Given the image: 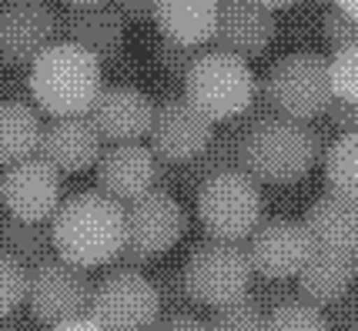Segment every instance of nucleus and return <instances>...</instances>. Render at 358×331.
I'll use <instances>...</instances> for the list:
<instances>
[{
    "mask_svg": "<svg viewBox=\"0 0 358 331\" xmlns=\"http://www.w3.org/2000/svg\"><path fill=\"white\" fill-rule=\"evenodd\" d=\"M185 101L194 110H201L211 124L234 121L248 110L258 78L245 57L228 50H204L185 74Z\"/></svg>",
    "mask_w": 358,
    "mask_h": 331,
    "instance_id": "nucleus-4",
    "label": "nucleus"
},
{
    "mask_svg": "<svg viewBox=\"0 0 358 331\" xmlns=\"http://www.w3.org/2000/svg\"><path fill=\"white\" fill-rule=\"evenodd\" d=\"M64 201V174L44 158L17 161L3 174V211L20 221H50Z\"/></svg>",
    "mask_w": 358,
    "mask_h": 331,
    "instance_id": "nucleus-13",
    "label": "nucleus"
},
{
    "mask_svg": "<svg viewBox=\"0 0 358 331\" xmlns=\"http://www.w3.org/2000/svg\"><path fill=\"white\" fill-rule=\"evenodd\" d=\"M325 184L328 191L358 201V134H342L325 151Z\"/></svg>",
    "mask_w": 358,
    "mask_h": 331,
    "instance_id": "nucleus-26",
    "label": "nucleus"
},
{
    "mask_svg": "<svg viewBox=\"0 0 358 331\" xmlns=\"http://www.w3.org/2000/svg\"><path fill=\"white\" fill-rule=\"evenodd\" d=\"M322 3H335V0H322Z\"/></svg>",
    "mask_w": 358,
    "mask_h": 331,
    "instance_id": "nucleus-43",
    "label": "nucleus"
},
{
    "mask_svg": "<svg viewBox=\"0 0 358 331\" xmlns=\"http://www.w3.org/2000/svg\"><path fill=\"white\" fill-rule=\"evenodd\" d=\"M3 174H7V168H0V207H3Z\"/></svg>",
    "mask_w": 358,
    "mask_h": 331,
    "instance_id": "nucleus-42",
    "label": "nucleus"
},
{
    "mask_svg": "<svg viewBox=\"0 0 358 331\" xmlns=\"http://www.w3.org/2000/svg\"><path fill=\"white\" fill-rule=\"evenodd\" d=\"M262 191L248 171L234 168L201 181L198 188V221L211 241H245L262 224Z\"/></svg>",
    "mask_w": 358,
    "mask_h": 331,
    "instance_id": "nucleus-5",
    "label": "nucleus"
},
{
    "mask_svg": "<svg viewBox=\"0 0 358 331\" xmlns=\"http://www.w3.org/2000/svg\"><path fill=\"white\" fill-rule=\"evenodd\" d=\"M91 291L94 284L84 268L64 261V258H47L41 265H34L31 278H27L31 318L50 328V325H61V321L87 315Z\"/></svg>",
    "mask_w": 358,
    "mask_h": 331,
    "instance_id": "nucleus-9",
    "label": "nucleus"
},
{
    "mask_svg": "<svg viewBox=\"0 0 358 331\" xmlns=\"http://www.w3.org/2000/svg\"><path fill=\"white\" fill-rule=\"evenodd\" d=\"M155 24L164 41L204 47L215 37L218 0H157Z\"/></svg>",
    "mask_w": 358,
    "mask_h": 331,
    "instance_id": "nucleus-21",
    "label": "nucleus"
},
{
    "mask_svg": "<svg viewBox=\"0 0 358 331\" xmlns=\"http://www.w3.org/2000/svg\"><path fill=\"white\" fill-rule=\"evenodd\" d=\"M124 218H127L124 248L141 254V258H148V261H155L157 254L171 251L187 231L185 207L178 205L174 194H168V191L151 188L148 194L134 198L124 207Z\"/></svg>",
    "mask_w": 358,
    "mask_h": 331,
    "instance_id": "nucleus-10",
    "label": "nucleus"
},
{
    "mask_svg": "<svg viewBox=\"0 0 358 331\" xmlns=\"http://www.w3.org/2000/svg\"><path fill=\"white\" fill-rule=\"evenodd\" d=\"M101 134L91 124L87 114L78 117H54L41 134V147L37 158H44L50 168H57L61 174H80L101 158Z\"/></svg>",
    "mask_w": 358,
    "mask_h": 331,
    "instance_id": "nucleus-18",
    "label": "nucleus"
},
{
    "mask_svg": "<svg viewBox=\"0 0 358 331\" xmlns=\"http://www.w3.org/2000/svg\"><path fill=\"white\" fill-rule=\"evenodd\" d=\"M155 291H157V301H161V311H185L187 304H194L191 295L185 288V274L181 271H161L155 278Z\"/></svg>",
    "mask_w": 358,
    "mask_h": 331,
    "instance_id": "nucleus-32",
    "label": "nucleus"
},
{
    "mask_svg": "<svg viewBox=\"0 0 358 331\" xmlns=\"http://www.w3.org/2000/svg\"><path fill=\"white\" fill-rule=\"evenodd\" d=\"M208 331H265V315L255 301L241 298L215 308V315L208 318Z\"/></svg>",
    "mask_w": 358,
    "mask_h": 331,
    "instance_id": "nucleus-29",
    "label": "nucleus"
},
{
    "mask_svg": "<svg viewBox=\"0 0 358 331\" xmlns=\"http://www.w3.org/2000/svg\"><path fill=\"white\" fill-rule=\"evenodd\" d=\"M50 241L57 258L78 268L114 265V258L124 251L127 241L124 205H117L101 191L64 198L50 218Z\"/></svg>",
    "mask_w": 358,
    "mask_h": 331,
    "instance_id": "nucleus-1",
    "label": "nucleus"
},
{
    "mask_svg": "<svg viewBox=\"0 0 358 331\" xmlns=\"http://www.w3.org/2000/svg\"><path fill=\"white\" fill-rule=\"evenodd\" d=\"M34 104L50 117L87 114L104 87V67L91 50L71 41H54L31 61L27 78Z\"/></svg>",
    "mask_w": 358,
    "mask_h": 331,
    "instance_id": "nucleus-3",
    "label": "nucleus"
},
{
    "mask_svg": "<svg viewBox=\"0 0 358 331\" xmlns=\"http://www.w3.org/2000/svg\"><path fill=\"white\" fill-rule=\"evenodd\" d=\"M215 134V124L194 110L185 97H164L155 104L151 131H148V147L157 161L168 164H191L201 154Z\"/></svg>",
    "mask_w": 358,
    "mask_h": 331,
    "instance_id": "nucleus-11",
    "label": "nucleus"
},
{
    "mask_svg": "<svg viewBox=\"0 0 358 331\" xmlns=\"http://www.w3.org/2000/svg\"><path fill=\"white\" fill-rule=\"evenodd\" d=\"M265 331H328L325 315L312 301H285L265 318Z\"/></svg>",
    "mask_w": 358,
    "mask_h": 331,
    "instance_id": "nucleus-27",
    "label": "nucleus"
},
{
    "mask_svg": "<svg viewBox=\"0 0 358 331\" xmlns=\"http://www.w3.org/2000/svg\"><path fill=\"white\" fill-rule=\"evenodd\" d=\"M312 251V237L298 221H268L248 235L251 271H258L262 278H295Z\"/></svg>",
    "mask_w": 358,
    "mask_h": 331,
    "instance_id": "nucleus-14",
    "label": "nucleus"
},
{
    "mask_svg": "<svg viewBox=\"0 0 358 331\" xmlns=\"http://www.w3.org/2000/svg\"><path fill=\"white\" fill-rule=\"evenodd\" d=\"M67 7H91V3H104V0H64Z\"/></svg>",
    "mask_w": 358,
    "mask_h": 331,
    "instance_id": "nucleus-40",
    "label": "nucleus"
},
{
    "mask_svg": "<svg viewBox=\"0 0 358 331\" xmlns=\"http://www.w3.org/2000/svg\"><path fill=\"white\" fill-rule=\"evenodd\" d=\"M44 124L27 101H0V168L27 161L41 147Z\"/></svg>",
    "mask_w": 358,
    "mask_h": 331,
    "instance_id": "nucleus-23",
    "label": "nucleus"
},
{
    "mask_svg": "<svg viewBox=\"0 0 358 331\" xmlns=\"http://www.w3.org/2000/svg\"><path fill=\"white\" fill-rule=\"evenodd\" d=\"M124 31L127 20L114 3H91V7H67L61 17V41L80 44L91 50L97 61H114L121 47H124Z\"/></svg>",
    "mask_w": 358,
    "mask_h": 331,
    "instance_id": "nucleus-19",
    "label": "nucleus"
},
{
    "mask_svg": "<svg viewBox=\"0 0 358 331\" xmlns=\"http://www.w3.org/2000/svg\"><path fill=\"white\" fill-rule=\"evenodd\" d=\"M325 151L322 131L271 110L245 127L238 164L262 184H292L312 171V164L325 158Z\"/></svg>",
    "mask_w": 358,
    "mask_h": 331,
    "instance_id": "nucleus-2",
    "label": "nucleus"
},
{
    "mask_svg": "<svg viewBox=\"0 0 358 331\" xmlns=\"http://www.w3.org/2000/svg\"><path fill=\"white\" fill-rule=\"evenodd\" d=\"M355 281L352 274V254L315 248L308 261L298 271V295L312 304H335L338 298L348 295V288Z\"/></svg>",
    "mask_w": 358,
    "mask_h": 331,
    "instance_id": "nucleus-22",
    "label": "nucleus"
},
{
    "mask_svg": "<svg viewBox=\"0 0 358 331\" xmlns=\"http://www.w3.org/2000/svg\"><path fill=\"white\" fill-rule=\"evenodd\" d=\"M275 34V10L262 7L258 0H218V24L211 41H218L221 50L251 61L271 47Z\"/></svg>",
    "mask_w": 358,
    "mask_h": 331,
    "instance_id": "nucleus-16",
    "label": "nucleus"
},
{
    "mask_svg": "<svg viewBox=\"0 0 358 331\" xmlns=\"http://www.w3.org/2000/svg\"><path fill=\"white\" fill-rule=\"evenodd\" d=\"M91 124L97 127L101 141L108 144H134L148 138L151 131V117H155V101L141 94L138 87H101L97 101L87 110Z\"/></svg>",
    "mask_w": 358,
    "mask_h": 331,
    "instance_id": "nucleus-15",
    "label": "nucleus"
},
{
    "mask_svg": "<svg viewBox=\"0 0 358 331\" xmlns=\"http://www.w3.org/2000/svg\"><path fill=\"white\" fill-rule=\"evenodd\" d=\"M328 121L335 131H342V134H358V104L355 101H331L328 104Z\"/></svg>",
    "mask_w": 358,
    "mask_h": 331,
    "instance_id": "nucleus-34",
    "label": "nucleus"
},
{
    "mask_svg": "<svg viewBox=\"0 0 358 331\" xmlns=\"http://www.w3.org/2000/svg\"><path fill=\"white\" fill-rule=\"evenodd\" d=\"M335 7H338V10H345L348 17H355V20H358V0H335Z\"/></svg>",
    "mask_w": 358,
    "mask_h": 331,
    "instance_id": "nucleus-38",
    "label": "nucleus"
},
{
    "mask_svg": "<svg viewBox=\"0 0 358 331\" xmlns=\"http://www.w3.org/2000/svg\"><path fill=\"white\" fill-rule=\"evenodd\" d=\"M27 278H31V271L24 268L17 258L0 251V318L14 315L17 308L27 301Z\"/></svg>",
    "mask_w": 358,
    "mask_h": 331,
    "instance_id": "nucleus-30",
    "label": "nucleus"
},
{
    "mask_svg": "<svg viewBox=\"0 0 358 331\" xmlns=\"http://www.w3.org/2000/svg\"><path fill=\"white\" fill-rule=\"evenodd\" d=\"M0 251L17 258L31 271L34 265H41L54 254L50 228H44L41 221H20L14 214H0Z\"/></svg>",
    "mask_w": 358,
    "mask_h": 331,
    "instance_id": "nucleus-24",
    "label": "nucleus"
},
{
    "mask_svg": "<svg viewBox=\"0 0 358 331\" xmlns=\"http://www.w3.org/2000/svg\"><path fill=\"white\" fill-rule=\"evenodd\" d=\"M50 331H104L91 315L71 318V321H61V325H50Z\"/></svg>",
    "mask_w": 358,
    "mask_h": 331,
    "instance_id": "nucleus-37",
    "label": "nucleus"
},
{
    "mask_svg": "<svg viewBox=\"0 0 358 331\" xmlns=\"http://www.w3.org/2000/svg\"><path fill=\"white\" fill-rule=\"evenodd\" d=\"M301 224H305L315 248L345 254H352L358 248V201H352V198L328 191L325 198H318L308 207Z\"/></svg>",
    "mask_w": 358,
    "mask_h": 331,
    "instance_id": "nucleus-20",
    "label": "nucleus"
},
{
    "mask_svg": "<svg viewBox=\"0 0 358 331\" xmlns=\"http://www.w3.org/2000/svg\"><path fill=\"white\" fill-rule=\"evenodd\" d=\"M328 84L335 101H355L358 104V44L335 47L328 57Z\"/></svg>",
    "mask_w": 358,
    "mask_h": 331,
    "instance_id": "nucleus-28",
    "label": "nucleus"
},
{
    "mask_svg": "<svg viewBox=\"0 0 358 331\" xmlns=\"http://www.w3.org/2000/svg\"><path fill=\"white\" fill-rule=\"evenodd\" d=\"M157 158L141 141L110 144L97 158V191L114 198L117 205H131L157 184Z\"/></svg>",
    "mask_w": 358,
    "mask_h": 331,
    "instance_id": "nucleus-17",
    "label": "nucleus"
},
{
    "mask_svg": "<svg viewBox=\"0 0 358 331\" xmlns=\"http://www.w3.org/2000/svg\"><path fill=\"white\" fill-rule=\"evenodd\" d=\"M355 331H358V325H355Z\"/></svg>",
    "mask_w": 358,
    "mask_h": 331,
    "instance_id": "nucleus-45",
    "label": "nucleus"
},
{
    "mask_svg": "<svg viewBox=\"0 0 358 331\" xmlns=\"http://www.w3.org/2000/svg\"><path fill=\"white\" fill-rule=\"evenodd\" d=\"M61 37V14L44 0L0 3V64H31Z\"/></svg>",
    "mask_w": 358,
    "mask_h": 331,
    "instance_id": "nucleus-12",
    "label": "nucleus"
},
{
    "mask_svg": "<svg viewBox=\"0 0 358 331\" xmlns=\"http://www.w3.org/2000/svg\"><path fill=\"white\" fill-rule=\"evenodd\" d=\"M155 331H208V321L191 311H168L155 321Z\"/></svg>",
    "mask_w": 358,
    "mask_h": 331,
    "instance_id": "nucleus-35",
    "label": "nucleus"
},
{
    "mask_svg": "<svg viewBox=\"0 0 358 331\" xmlns=\"http://www.w3.org/2000/svg\"><path fill=\"white\" fill-rule=\"evenodd\" d=\"M322 37H325L331 47H345V44H358V20L348 17L345 10H338L331 3V10L322 20Z\"/></svg>",
    "mask_w": 358,
    "mask_h": 331,
    "instance_id": "nucleus-33",
    "label": "nucleus"
},
{
    "mask_svg": "<svg viewBox=\"0 0 358 331\" xmlns=\"http://www.w3.org/2000/svg\"><path fill=\"white\" fill-rule=\"evenodd\" d=\"M262 87L268 94V104L281 117H295V121H312L318 114H325L331 97L328 84V61L322 54L301 50L275 61L262 78Z\"/></svg>",
    "mask_w": 358,
    "mask_h": 331,
    "instance_id": "nucleus-6",
    "label": "nucleus"
},
{
    "mask_svg": "<svg viewBox=\"0 0 358 331\" xmlns=\"http://www.w3.org/2000/svg\"><path fill=\"white\" fill-rule=\"evenodd\" d=\"M0 74H3V64H0Z\"/></svg>",
    "mask_w": 358,
    "mask_h": 331,
    "instance_id": "nucleus-44",
    "label": "nucleus"
},
{
    "mask_svg": "<svg viewBox=\"0 0 358 331\" xmlns=\"http://www.w3.org/2000/svg\"><path fill=\"white\" fill-rule=\"evenodd\" d=\"M155 54H157V61H161V67L171 74V78H178V80H185V74L191 71V64L198 61L204 54V47H191V44H174V41H157V47H155Z\"/></svg>",
    "mask_w": 358,
    "mask_h": 331,
    "instance_id": "nucleus-31",
    "label": "nucleus"
},
{
    "mask_svg": "<svg viewBox=\"0 0 358 331\" xmlns=\"http://www.w3.org/2000/svg\"><path fill=\"white\" fill-rule=\"evenodd\" d=\"M185 288L194 304H231V301L248 298L251 288V261L248 251L231 241H208L201 248L187 254L185 268Z\"/></svg>",
    "mask_w": 358,
    "mask_h": 331,
    "instance_id": "nucleus-7",
    "label": "nucleus"
},
{
    "mask_svg": "<svg viewBox=\"0 0 358 331\" xmlns=\"http://www.w3.org/2000/svg\"><path fill=\"white\" fill-rule=\"evenodd\" d=\"M248 114H241V117H234L231 127L228 131H221V134H211V141L204 147L198 158L191 161V181L198 177V181H208V177H215L221 171H234V168H241L238 164V151H241V134H245V127H251Z\"/></svg>",
    "mask_w": 358,
    "mask_h": 331,
    "instance_id": "nucleus-25",
    "label": "nucleus"
},
{
    "mask_svg": "<svg viewBox=\"0 0 358 331\" xmlns=\"http://www.w3.org/2000/svg\"><path fill=\"white\" fill-rule=\"evenodd\" d=\"M124 20H155L157 0H110Z\"/></svg>",
    "mask_w": 358,
    "mask_h": 331,
    "instance_id": "nucleus-36",
    "label": "nucleus"
},
{
    "mask_svg": "<svg viewBox=\"0 0 358 331\" xmlns=\"http://www.w3.org/2000/svg\"><path fill=\"white\" fill-rule=\"evenodd\" d=\"M87 315L104 331H148L161 318L155 281L141 271L117 268L94 284Z\"/></svg>",
    "mask_w": 358,
    "mask_h": 331,
    "instance_id": "nucleus-8",
    "label": "nucleus"
},
{
    "mask_svg": "<svg viewBox=\"0 0 358 331\" xmlns=\"http://www.w3.org/2000/svg\"><path fill=\"white\" fill-rule=\"evenodd\" d=\"M262 7H268V10H281V7H292V3H298V0H258Z\"/></svg>",
    "mask_w": 358,
    "mask_h": 331,
    "instance_id": "nucleus-39",
    "label": "nucleus"
},
{
    "mask_svg": "<svg viewBox=\"0 0 358 331\" xmlns=\"http://www.w3.org/2000/svg\"><path fill=\"white\" fill-rule=\"evenodd\" d=\"M352 274H355V281H358V248L352 251Z\"/></svg>",
    "mask_w": 358,
    "mask_h": 331,
    "instance_id": "nucleus-41",
    "label": "nucleus"
}]
</instances>
